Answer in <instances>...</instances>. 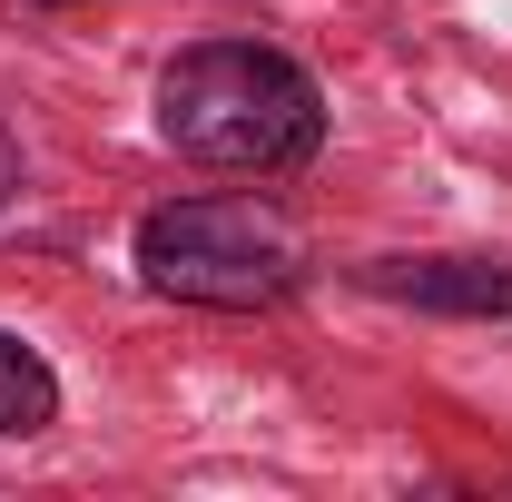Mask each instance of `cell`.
<instances>
[{
	"label": "cell",
	"mask_w": 512,
	"mask_h": 502,
	"mask_svg": "<svg viewBox=\"0 0 512 502\" xmlns=\"http://www.w3.org/2000/svg\"><path fill=\"white\" fill-rule=\"evenodd\" d=\"M158 138L207 178H296L325 148V89L276 40H188L158 69Z\"/></svg>",
	"instance_id": "cell-1"
},
{
	"label": "cell",
	"mask_w": 512,
	"mask_h": 502,
	"mask_svg": "<svg viewBox=\"0 0 512 502\" xmlns=\"http://www.w3.org/2000/svg\"><path fill=\"white\" fill-rule=\"evenodd\" d=\"M128 266L148 296L168 306H207V315H256L286 306L306 286V247L276 207L256 197H168L128 227Z\"/></svg>",
	"instance_id": "cell-2"
},
{
	"label": "cell",
	"mask_w": 512,
	"mask_h": 502,
	"mask_svg": "<svg viewBox=\"0 0 512 502\" xmlns=\"http://www.w3.org/2000/svg\"><path fill=\"white\" fill-rule=\"evenodd\" d=\"M365 286L394 296V306L493 325V315H512V256H375V266H365Z\"/></svg>",
	"instance_id": "cell-3"
},
{
	"label": "cell",
	"mask_w": 512,
	"mask_h": 502,
	"mask_svg": "<svg viewBox=\"0 0 512 502\" xmlns=\"http://www.w3.org/2000/svg\"><path fill=\"white\" fill-rule=\"evenodd\" d=\"M50 424H60V375H50V355L0 325V443H30V434H50Z\"/></svg>",
	"instance_id": "cell-4"
},
{
	"label": "cell",
	"mask_w": 512,
	"mask_h": 502,
	"mask_svg": "<svg viewBox=\"0 0 512 502\" xmlns=\"http://www.w3.org/2000/svg\"><path fill=\"white\" fill-rule=\"evenodd\" d=\"M20 188V138H10V128H0V197Z\"/></svg>",
	"instance_id": "cell-5"
},
{
	"label": "cell",
	"mask_w": 512,
	"mask_h": 502,
	"mask_svg": "<svg viewBox=\"0 0 512 502\" xmlns=\"http://www.w3.org/2000/svg\"><path fill=\"white\" fill-rule=\"evenodd\" d=\"M30 10H69V0H30Z\"/></svg>",
	"instance_id": "cell-6"
}]
</instances>
